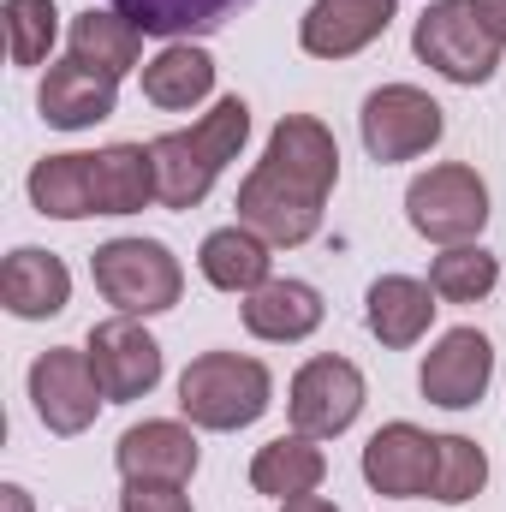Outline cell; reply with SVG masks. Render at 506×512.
Here are the masks:
<instances>
[{
  "label": "cell",
  "instance_id": "cell-1",
  "mask_svg": "<svg viewBox=\"0 0 506 512\" xmlns=\"http://www.w3.org/2000/svg\"><path fill=\"white\" fill-rule=\"evenodd\" d=\"M245 137H251V108L239 96H221L191 131L155 137L149 143V155H155V203L161 209H197L215 191L221 167L239 161Z\"/></svg>",
  "mask_w": 506,
  "mask_h": 512
},
{
  "label": "cell",
  "instance_id": "cell-2",
  "mask_svg": "<svg viewBox=\"0 0 506 512\" xmlns=\"http://www.w3.org/2000/svg\"><path fill=\"white\" fill-rule=\"evenodd\" d=\"M274 405V376L262 358L245 352H203L179 376V411L191 429H251Z\"/></svg>",
  "mask_w": 506,
  "mask_h": 512
},
{
  "label": "cell",
  "instance_id": "cell-3",
  "mask_svg": "<svg viewBox=\"0 0 506 512\" xmlns=\"http://www.w3.org/2000/svg\"><path fill=\"white\" fill-rule=\"evenodd\" d=\"M90 274H96V292L120 316H161L185 292L179 256L167 251L161 239H108L90 256Z\"/></svg>",
  "mask_w": 506,
  "mask_h": 512
},
{
  "label": "cell",
  "instance_id": "cell-4",
  "mask_svg": "<svg viewBox=\"0 0 506 512\" xmlns=\"http://www.w3.org/2000/svg\"><path fill=\"white\" fill-rule=\"evenodd\" d=\"M405 221L417 239L429 245H477V233L489 227V185L477 179V167L465 161H441L429 173L411 179L405 191Z\"/></svg>",
  "mask_w": 506,
  "mask_h": 512
},
{
  "label": "cell",
  "instance_id": "cell-5",
  "mask_svg": "<svg viewBox=\"0 0 506 512\" xmlns=\"http://www.w3.org/2000/svg\"><path fill=\"white\" fill-rule=\"evenodd\" d=\"M411 54H417L429 72H441L447 84H465V90L489 84L495 66H501V42L477 24L471 0H429V6L417 12Z\"/></svg>",
  "mask_w": 506,
  "mask_h": 512
},
{
  "label": "cell",
  "instance_id": "cell-6",
  "mask_svg": "<svg viewBox=\"0 0 506 512\" xmlns=\"http://www.w3.org/2000/svg\"><path fill=\"white\" fill-rule=\"evenodd\" d=\"M358 131H364V149L370 161L393 167V161H417L441 143L447 131V114L429 90L417 84H381L364 96V114H358Z\"/></svg>",
  "mask_w": 506,
  "mask_h": 512
},
{
  "label": "cell",
  "instance_id": "cell-7",
  "mask_svg": "<svg viewBox=\"0 0 506 512\" xmlns=\"http://www.w3.org/2000/svg\"><path fill=\"white\" fill-rule=\"evenodd\" d=\"M358 411H364V370L352 358H334V352L328 358H310L292 376V387H286V417L310 441L346 435L358 423Z\"/></svg>",
  "mask_w": 506,
  "mask_h": 512
},
{
  "label": "cell",
  "instance_id": "cell-8",
  "mask_svg": "<svg viewBox=\"0 0 506 512\" xmlns=\"http://www.w3.org/2000/svg\"><path fill=\"white\" fill-rule=\"evenodd\" d=\"M322 203L328 197H316V191H304V185H292L286 173H274L268 161H256L251 173L239 179V227H251L256 239H268V245H310L316 233H322Z\"/></svg>",
  "mask_w": 506,
  "mask_h": 512
},
{
  "label": "cell",
  "instance_id": "cell-9",
  "mask_svg": "<svg viewBox=\"0 0 506 512\" xmlns=\"http://www.w3.org/2000/svg\"><path fill=\"white\" fill-rule=\"evenodd\" d=\"M30 405L54 435H84L96 423V411L108 405V393L90 370V352L78 346H54L30 364Z\"/></svg>",
  "mask_w": 506,
  "mask_h": 512
},
{
  "label": "cell",
  "instance_id": "cell-10",
  "mask_svg": "<svg viewBox=\"0 0 506 512\" xmlns=\"http://www.w3.org/2000/svg\"><path fill=\"white\" fill-rule=\"evenodd\" d=\"M495 382V346L483 328H447L429 352H423V370H417V387L429 405L441 411H471Z\"/></svg>",
  "mask_w": 506,
  "mask_h": 512
},
{
  "label": "cell",
  "instance_id": "cell-11",
  "mask_svg": "<svg viewBox=\"0 0 506 512\" xmlns=\"http://www.w3.org/2000/svg\"><path fill=\"white\" fill-rule=\"evenodd\" d=\"M84 352H90V370H96V382H102V393L114 405L143 399V393H155V382H161V346H155V334L137 316L96 322L90 340H84Z\"/></svg>",
  "mask_w": 506,
  "mask_h": 512
},
{
  "label": "cell",
  "instance_id": "cell-12",
  "mask_svg": "<svg viewBox=\"0 0 506 512\" xmlns=\"http://www.w3.org/2000/svg\"><path fill=\"white\" fill-rule=\"evenodd\" d=\"M364 483L393 501L435 495V435H423L417 423H381L364 441Z\"/></svg>",
  "mask_w": 506,
  "mask_h": 512
},
{
  "label": "cell",
  "instance_id": "cell-13",
  "mask_svg": "<svg viewBox=\"0 0 506 512\" xmlns=\"http://www.w3.org/2000/svg\"><path fill=\"white\" fill-rule=\"evenodd\" d=\"M399 0H310L298 18V48L310 60H352L393 24Z\"/></svg>",
  "mask_w": 506,
  "mask_h": 512
},
{
  "label": "cell",
  "instance_id": "cell-14",
  "mask_svg": "<svg viewBox=\"0 0 506 512\" xmlns=\"http://www.w3.org/2000/svg\"><path fill=\"white\" fill-rule=\"evenodd\" d=\"M36 108H42V120L54 131H90L120 108V78H108V72H96V66H78V60L66 54L60 66L42 72Z\"/></svg>",
  "mask_w": 506,
  "mask_h": 512
},
{
  "label": "cell",
  "instance_id": "cell-15",
  "mask_svg": "<svg viewBox=\"0 0 506 512\" xmlns=\"http://www.w3.org/2000/svg\"><path fill=\"white\" fill-rule=\"evenodd\" d=\"M197 435L173 417H149V423H131L114 447V465L126 483H191L197 477Z\"/></svg>",
  "mask_w": 506,
  "mask_h": 512
},
{
  "label": "cell",
  "instance_id": "cell-16",
  "mask_svg": "<svg viewBox=\"0 0 506 512\" xmlns=\"http://www.w3.org/2000/svg\"><path fill=\"white\" fill-rule=\"evenodd\" d=\"M262 161L274 173H286L292 185L316 191V197H328L340 185V143H334V131L322 126V120H310V114H286L280 126L268 131Z\"/></svg>",
  "mask_w": 506,
  "mask_h": 512
},
{
  "label": "cell",
  "instance_id": "cell-17",
  "mask_svg": "<svg viewBox=\"0 0 506 512\" xmlns=\"http://www.w3.org/2000/svg\"><path fill=\"white\" fill-rule=\"evenodd\" d=\"M0 304L18 316V322H48L72 304V274L66 262L42 245H18L0 268Z\"/></svg>",
  "mask_w": 506,
  "mask_h": 512
},
{
  "label": "cell",
  "instance_id": "cell-18",
  "mask_svg": "<svg viewBox=\"0 0 506 512\" xmlns=\"http://www.w3.org/2000/svg\"><path fill=\"white\" fill-rule=\"evenodd\" d=\"M364 322L387 352H405L429 334L435 322V286L411 280V274H381L376 286L364 292Z\"/></svg>",
  "mask_w": 506,
  "mask_h": 512
},
{
  "label": "cell",
  "instance_id": "cell-19",
  "mask_svg": "<svg viewBox=\"0 0 506 512\" xmlns=\"http://www.w3.org/2000/svg\"><path fill=\"white\" fill-rule=\"evenodd\" d=\"M328 304L310 280H268L245 298V328L268 346H292V340H310L322 328Z\"/></svg>",
  "mask_w": 506,
  "mask_h": 512
},
{
  "label": "cell",
  "instance_id": "cell-20",
  "mask_svg": "<svg viewBox=\"0 0 506 512\" xmlns=\"http://www.w3.org/2000/svg\"><path fill=\"white\" fill-rule=\"evenodd\" d=\"M328 477V453L310 441V435H274L268 447H256L251 459V489L268 501H298V495H316Z\"/></svg>",
  "mask_w": 506,
  "mask_h": 512
},
{
  "label": "cell",
  "instance_id": "cell-21",
  "mask_svg": "<svg viewBox=\"0 0 506 512\" xmlns=\"http://www.w3.org/2000/svg\"><path fill=\"white\" fill-rule=\"evenodd\" d=\"M274 245L268 239H256L251 227H215L209 239H203V251H197V268H203V280L215 286V292H245L251 298L256 286H268L274 280Z\"/></svg>",
  "mask_w": 506,
  "mask_h": 512
},
{
  "label": "cell",
  "instance_id": "cell-22",
  "mask_svg": "<svg viewBox=\"0 0 506 512\" xmlns=\"http://www.w3.org/2000/svg\"><path fill=\"white\" fill-rule=\"evenodd\" d=\"M30 203L48 221H90L96 203V155H42L30 167Z\"/></svg>",
  "mask_w": 506,
  "mask_h": 512
},
{
  "label": "cell",
  "instance_id": "cell-23",
  "mask_svg": "<svg viewBox=\"0 0 506 512\" xmlns=\"http://www.w3.org/2000/svg\"><path fill=\"white\" fill-rule=\"evenodd\" d=\"M209 90H215V60H209V48H197V42H167V48L143 66V96H149L155 108H167V114H185V108L209 102Z\"/></svg>",
  "mask_w": 506,
  "mask_h": 512
},
{
  "label": "cell",
  "instance_id": "cell-24",
  "mask_svg": "<svg viewBox=\"0 0 506 512\" xmlns=\"http://www.w3.org/2000/svg\"><path fill=\"white\" fill-rule=\"evenodd\" d=\"M66 42H72V60H78V66H96V72H108V78H126L131 66L143 60V30L131 24L126 12H114V6L78 12Z\"/></svg>",
  "mask_w": 506,
  "mask_h": 512
},
{
  "label": "cell",
  "instance_id": "cell-25",
  "mask_svg": "<svg viewBox=\"0 0 506 512\" xmlns=\"http://www.w3.org/2000/svg\"><path fill=\"white\" fill-rule=\"evenodd\" d=\"M108 6L126 12L143 36L191 42V36H209V30H221L227 18H239L251 0H108Z\"/></svg>",
  "mask_w": 506,
  "mask_h": 512
},
{
  "label": "cell",
  "instance_id": "cell-26",
  "mask_svg": "<svg viewBox=\"0 0 506 512\" xmlns=\"http://www.w3.org/2000/svg\"><path fill=\"white\" fill-rule=\"evenodd\" d=\"M96 203L102 215H137L155 203V155L143 143L96 149Z\"/></svg>",
  "mask_w": 506,
  "mask_h": 512
},
{
  "label": "cell",
  "instance_id": "cell-27",
  "mask_svg": "<svg viewBox=\"0 0 506 512\" xmlns=\"http://www.w3.org/2000/svg\"><path fill=\"white\" fill-rule=\"evenodd\" d=\"M501 280V262L483 251V245H447V251L429 262V286L441 304H477L489 298Z\"/></svg>",
  "mask_w": 506,
  "mask_h": 512
},
{
  "label": "cell",
  "instance_id": "cell-28",
  "mask_svg": "<svg viewBox=\"0 0 506 512\" xmlns=\"http://www.w3.org/2000/svg\"><path fill=\"white\" fill-rule=\"evenodd\" d=\"M489 483V459L471 435H435V501L441 507H465L477 501Z\"/></svg>",
  "mask_w": 506,
  "mask_h": 512
},
{
  "label": "cell",
  "instance_id": "cell-29",
  "mask_svg": "<svg viewBox=\"0 0 506 512\" xmlns=\"http://www.w3.org/2000/svg\"><path fill=\"white\" fill-rule=\"evenodd\" d=\"M0 18H6V54H12V66H42L48 48H54V36H60L54 0H6Z\"/></svg>",
  "mask_w": 506,
  "mask_h": 512
},
{
  "label": "cell",
  "instance_id": "cell-30",
  "mask_svg": "<svg viewBox=\"0 0 506 512\" xmlns=\"http://www.w3.org/2000/svg\"><path fill=\"white\" fill-rule=\"evenodd\" d=\"M120 512H191L185 483H126Z\"/></svg>",
  "mask_w": 506,
  "mask_h": 512
},
{
  "label": "cell",
  "instance_id": "cell-31",
  "mask_svg": "<svg viewBox=\"0 0 506 512\" xmlns=\"http://www.w3.org/2000/svg\"><path fill=\"white\" fill-rule=\"evenodd\" d=\"M471 12H477V24L506 48V0H471Z\"/></svg>",
  "mask_w": 506,
  "mask_h": 512
},
{
  "label": "cell",
  "instance_id": "cell-32",
  "mask_svg": "<svg viewBox=\"0 0 506 512\" xmlns=\"http://www.w3.org/2000/svg\"><path fill=\"white\" fill-rule=\"evenodd\" d=\"M280 512H340V507L322 501V495H298V501H280Z\"/></svg>",
  "mask_w": 506,
  "mask_h": 512
},
{
  "label": "cell",
  "instance_id": "cell-33",
  "mask_svg": "<svg viewBox=\"0 0 506 512\" xmlns=\"http://www.w3.org/2000/svg\"><path fill=\"white\" fill-rule=\"evenodd\" d=\"M0 501H6V512H30V495H24L18 483H6V489H0Z\"/></svg>",
  "mask_w": 506,
  "mask_h": 512
}]
</instances>
